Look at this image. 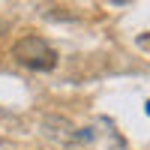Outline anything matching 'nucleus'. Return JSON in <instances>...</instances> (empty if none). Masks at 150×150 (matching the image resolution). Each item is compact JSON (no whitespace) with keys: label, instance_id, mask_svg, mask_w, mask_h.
<instances>
[{"label":"nucleus","instance_id":"f257e3e1","mask_svg":"<svg viewBox=\"0 0 150 150\" xmlns=\"http://www.w3.org/2000/svg\"><path fill=\"white\" fill-rule=\"evenodd\" d=\"M12 57H15L21 66L36 69V72H51L57 66V51L42 36H21V39L12 45Z\"/></svg>","mask_w":150,"mask_h":150},{"label":"nucleus","instance_id":"f03ea898","mask_svg":"<svg viewBox=\"0 0 150 150\" xmlns=\"http://www.w3.org/2000/svg\"><path fill=\"white\" fill-rule=\"evenodd\" d=\"M138 45H141V48H150V33H147V36H138Z\"/></svg>","mask_w":150,"mask_h":150},{"label":"nucleus","instance_id":"7ed1b4c3","mask_svg":"<svg viewBox=\"0 0 150 150\" xmlns=\"http://www.w3.org/2000/svg\"><path fill=\"white\" fill-rule=\"evenodd\" d=\"M147 111H150V102H147Z\"/></svg>","mask_w":150,"mask_h":150}]
</instances>
